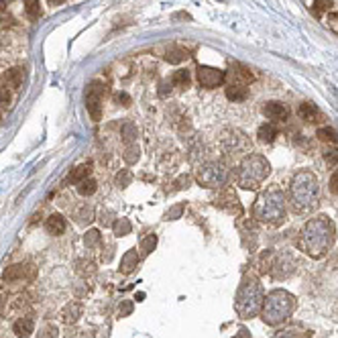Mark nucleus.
<instances>
[{
  "label": "nucleus",
  "instance_id": "nucleus-6",
  "mask_svg": "<svg viewBox=\"0 0 338 338\" xmlns=\"http://www.w3.org/2000/svg\"><path fill=\"white\" fill-rule=\"evenodd\" d=\"M269 175V163L263 155H247L238 167L236 181L243 189H257Z\"/></svg>",
  "mask_w": 338,
  "mask_h": 338
},
{
  "label": "nucleus",
  "instance_id": "nucleus-18",
  "mask_svg": "<svg viewBox=\"0 0 338 338\" xmlns=\"http://www.w3.org/2000/svg\"><path fill=\"white\" fill-rule=\"evenodd\" d=\"M80 316H82V304H78V302H69V304L61 310V318H63V322H67V324H76Z\"/></svg>",
  "mask_w": 338,
  "mask_h": 338
},
{
  "label": "nucleus",
  "instance_id": "nucleus-27",
  "mask_svg": "<svg viewBox=\"0 0 338 338\" xmlns=\"http://www.w3.org/2000/svg\"><path fill=\"white\" fill-rule=\"evenodd\" d=\"M189 71L187 69H177L175 74H173V80H171V84L175 86V88H187L189 86Z\"/></svg>",
  "mask_w": 338,
  "mask_h": 338
},
{
  "label": "nucleus",
  "instance_id": "nucleus-9",
  "mask_svg": "<svg viewBox=\"0 0 338 338\" xmlns=\"http://www.w3.org/2000/svg\"><path fill=\"white\" fill-rule=\"evenodd\" d=\"M102 94H104V86L100 82H92L88 86V92H86V106H88V112L94 120H100V110H102Z\"/></svg>",
  "mask_w": 338,
  "mask_h": 338
},
{
  "label": "nucleus",
  "instance_id": "nucleus-48",
  "mask_svg": "<svg viewBox=\"0 0 338 338\" xmlns=\"http://www.w3.org/2000/svg\"><path fill=\"white\" fill-rule=\"evenodd\" d=\"M6 6H8V0H0V14L6 10Z\"/></svg>",
  "mask_w": 338,
  "mask_h": 338
},
{
  "label": "nucleus",
  "instance_id": "nucleus-15",
  "mask_svg": "<svg viewBox=\"0 0 338 338\" xmlns=\"http://www.w3.org/2000/svg\"><path fill=\"white\" fill-rule=\"evenodd\" d=\"M228 80H230L232 86H247L249 82H253V76H251V71H249L247 67L236 65V67H232V71L228 74Z\"/></svg>",
  "mask_w": 338,
  "mask_h": 338
},
{
  "label": "nucleus",
  "instance_id": "nucleus-19",
  "mask_svg": "<svg viewBox=\"0 0 338 338\" xmlns=\"http://www.w3.org/2000/svg\"><path fill=\"white\" fill-rule=\"evenodd\" d=\"M2 82H4L6 88L16 90V88L22 84V69H20V67H12V69H8V71L2 76Z\"/></svg>",
  "mask_w": 338,
  "mask_h": 338
},
{
  "label": "nucleus",
  "instance_id": "nucleus-31",
  "mask_svg": "<svg viewBox=\"0 0 338 338\" xmlns=\"http://www.w3.org/2000/svg\"><path fill=\"white\" fill-rule=\"evenodd\" d=\"M84 245H86L88 249L98 247V245H100V232H98V230H88V232L84 234Z\"/></svg>",
  "mask_w": 338,
  "mask_h": 338
},
{
  "label": "nucleus",
  "instance_id": "nucleus-21",
  "mask_svg": "<svg viewBox=\"0 0 338 338\" xmlns=\"http://www.w3.org/2000/svg\"><path fill=\"white\" fill-rule=\"evenodd\" d=\"M257 137H259V141H263V143H273L275 137H277V127H275L273 123H265V125L259 127Z\"/></svg>",
  "mask_w": 338,
  "mask_h": 338
},
{
  "label": "nucleus",
  "instance_id": "nucleus-35",
  "mask_svg": "<svg viewBox=\"0 0 338 338\" xmlns=\"http://www.w3.org/2000/svg\"><path fill=\"white\" fill-rule=\"evenodd\" d=\"M139 147L137 145H129L127 147V151H125V161L127 163H137V159H139Z\"/></svg>",
  "mask_w": 338,
  "mask_h": 338
},
{
  "label": "nucleus",
  "instance_id": "nucleus-50",
  "mask_svg": "<svg viewBox=\"0 0 338 338\" xmlns=\"http://www.w3.org/2000/svg\"><path fill=\"white\" fill-rule=\"evenodd\" d=\"M51 6H57V4H61V2H65V0H47Z\"/></svg>",
  "mask_w": 338,
  "mask_h": 338
},
{
  "label": "nucleus",
  "instance_id": "nucleus-12",
  "mask_svg": "<svg viewBox=\"0 0 338 338\" xmlns=\"http://www.w3.org/2000/svg\"><path fill=\"white\" fill-rule=\"evenodd\" d=\"M222 143H224L226 151H230V153H238V151H247L249 149V139L240 131H228V133H224Z\"/></svg>",
  "mask_w": 338,
  "mask_h": 338
},
{
  "label": "nucleus",
  "instance_id": "nucleus-47",
  "mask_svg": "<svg viewBox=\"0 0 338 338\" xmlns=\"http://www.w3.org/2000/svg\"><path fill=\"white\" fill-rule=\"evenodd\" d=\"M169 90H171V88H169L167 82H161V86H159V94H161V96H165Z\"/></svg>",
  "mask_w": 338,
  "mask_h": 338
},
{
  "label": "nucleus",
  "instance_id": "nucleus-30",
  "mask_svg": "<svg viewBox=\"0 0 338 338\" xmlns=\"http://www.w3.org/2000/svg\"><path fill=\"white\" fill-rule=\"evenodd\" d=\"M25 10H27L29 18H39L41 16V0H27Z\"/></svg>",
  "mask_w": 338,
  "mask_h": 338
},
{
  "label": "nucleus",
  "instance_id": "nucleus-28",
  "mask_svg": "<svg viewBox=\"0 0 338 338\" xmlns=\"http://www.w3.org/2000/svg\"><path fill=\"white\" fill-rule=\"evenodd\" d=\"M316 137H318L320 141H324V143H338V133L332 127H322V129H318Z\"/></svg>",
  "mask_w": 338,
  "mask_h": 338
},
{
  "label": "nucleus",
  "instance_id": "nucleus-44",
  "mask_svg": "<svg viewBox=\"0 0 338 338\" xmlns=\"http://www.w3.org/2000/svg\"><path fill=\"white\" fill-rule=\"evenodd\" d=\"M131 312H133V304H131V302H125V304H123V306L118 308V316H120V318L129 316Z\"/></svg>",
  "mask_w": 338,
  "mask_h": 338
},
{
  "label": "nucleus",
  "instance_id": "nucleus-23",
  "mask_svg": "<svg viewBox=\"0 0 338 338\" xmlns=\"http://www.w3.org/2000/svg\"><path fill=\"white\" fill-rule=\"evenodd\" d=\"M226 98L232 102H243L247 98V86H228L226 88Z\"/></svg>",
  "mask_w": 338,
  "mask_h": 338
},
{
  "label": "nucleus",
  "instance_id": "nucleus-13",
  "mask_svg": "<svg viewBox=\"0 0 338 338\" xmlns=\"http://www.w3.org/2000/svg\"><path fill=\"white\" fill-rule=\"evenodd\" d=\"M263 114H265L269 120L279 123V120H285V118H287V108H285L281 102H267V104L263 106Z\"/></svg>",
  "mask_w": 338,
  "mask_h": 338
},
{
  "label": "nucleus",
  "instance_id": "nucleus-11",
  "mask_svg": "<svg viewBox=\"0 0 338 338\" xmlns=\"http://www.w3.org/2000/svg\"><path fill=\"white\" fill-rule=\"evenodd\" d=\"M214 204H216L218 208L226 210L228 214H234V216H240V214H243V206H240V202H238L236 194H234V191H230V189H226V191L218 194V198L214 200Z\"/></svg>",
  "mask_w": 338,
  "mask_h": 338
},
{
  "label": "nucleus",
  "instance_id": "nucleus-20",
  "mask_svg": "<svg viewBox=\"0 0 338 338\" xmlns=\"http://www.w3.org/2000/svg\"><path fill=\"white\" fill-rule=\"evenodd\" d=\"M45 228H47L51 234H63L65 228H67V224H65V218H63V216L51 214V216L47 218V222H45Z\"/></svg>",
  "mask_w": 338,
  "mask_h": 338
},
{
  "label": "nucleus",
  "instance_id": "nucleus-3",
  "mask_svg": "<svg viewBox=\"0 0 338 338\" xmlns=\"http://www.w3.org/2000/svg\"><path fill=\"white\" fill-rule=\"evenodd\" d=\"M263 300L265 298H263V287H261L259 279L257 277H245V281L238 287L236 300H234L236 314L245 320L255 318L263 308Z\"/></svg>",
  "mask_w": 338,
  "mask_h": 338
},
{
  "label": "nucleus",
  "instance_id": "nucleus-40",
  "mask_svg": "<svg viewBox=\"0 0 338 338\" xmlns=\"http://www.w3.org/2000/svg\"><path fill=\"white\" fill-rule=\"evenodd\" d=\"M8 100H10V96H8V88L4 86V82H2V78H0V106H6Z\"/></svg>",
  "mask_w": 338,
  "mask_h": 338
},
{
  "label": "nucleus",
  "instance_id": "nucleus-41",
  "mask_svg": "<svg viewBox=\"0 0 338 338\" xmlns=\"http://www.w3.org/2000/svg\"><path fill=\"white\" fill-rule=\"evenodd\" d=\"M39 338H57V328L55 326H45L39 332Z\"/></svg>",
  "mask_w": 338,
  "mask_h": 338
},
{
  "label": "nucleus",
  "instance_id": "nucleus-16",
  "mask_svg": "<svg viewBox=\"0 0 338 338\" xmlns=\"http://www.w3.org/2000/svg\"><path fill=\"white\" fill-rule=\"evenodd\" d=\"M139 261H141V255L137 253V249H131V251H127V253H125V257H123V261H120V271H123L125 275L133 273V271L137 269Z\"/></svg>",
  "mask_w": 338,
  "mask_h": 338
},
{
  "label": "nucleus",
  "instance_id": "nucleus-4",
  "mask_svg": "<svg viewBox=\"0 0 338 338\" xmlns=\"http://www.w3.org/2000/svg\"><path fill=\"white\" fill-rule=\"evenodd\" d=\"M296 308V300L292 294L283 292V289H275L271 292L265 300H263V320L269 326H279L281 322H285L292 312Z\"/></svg>",
  "mask_w": 338,
  "mask_h": 338
},
{
  "label": "nucleus",
  "instance_id": "nucleus-2",
  "mask_svg": "<svg viewBox=\"0 0 338 338\" xmlns=\"http://www.w3.org/2000/svg\"><path fill=\"white\" fill-rule=\"evenodd\" d=\"M318 194H320L318 177L312 171H300L294 175L289 185V204L294 212L298 214L310 212L318 204Z\"/></svg>",
  "mask_w": 338,
  "mask_h": 338
},
{
  "label": "nucleus",
  "instance_id": "nucleus-22",
  "mask_svg": "<svg viewBox=\"0 0 338 338\" xmlns=\"http://www.w3.org/2000/svg\"><path fill=\"white\" fill-rule=\"evenodd\" d=\"M185 57H187V51L181 49V47H177V45H171L167 51H165V59H167L169 63H181Z\"/></svg>",
  "mask_w": 338,
  "mask_h": 338
},
{
  "label": "nucleus",
  "instance_id": "nucleus-25",
  "mask_svg": "<svg viewBox=\"0 0 338 338\" xmlns=\"http://www.w3.org/2000/svg\"><path fill=\"white\" fill-rule=\"evenodd\" d=\"M96 187H98L96 179H92V177H86V179H82V181L78 183V194L86 198V196H92V194L96 191Z\"/></svg>",
  "mask_w": 338,
  "mask_h": 338
},
{
  "label": "nucleus",
  "instance_id": "nucleus-29",
  "mask_svg": "<svg viewBox=\"0 0 338 338\" xmlns=\"http://www.w3.org/2000/svg\"><path fill=\"white\" fill-rule=\"evenodd\" d=\"M131 222H129V218H118V220H114V224H112V230H114V234L116 236H127L129 232H131Z\"/></svg>",
  "mask_w": 338,
  "mask_h": 338
},
{
  "label": "nucleus",
  "instance_id": "nucleus-33",
  "mask_svg": "<svg viewBox=\"0 0 338 338\" xmlns=\"http://www.w3.org/2000/svg\"><path fill=\"white\" fill-rule=\"evenodd\" d=\"M157 247V236L155 234H149V236H145L143 238V243H141V251L145 253V255H149L153 249Z\"/></svg>",
  "mask_w": 338,
  "mask_h": 338
},
{
  "label": "nucleus",
  "instance_id": "nucleus-17",
  "mask_svg": "<svg viewBox=\"0 0 338 338\" xmlns=\"http://www.w3.org/2000/svg\"><path fill=\"white\" fill-rule=\"evenodd\" d=\"M12 330H14L16 336H20V338L29 336V334L35 330V320H33L31 316H22V318H18V320L14 322Z\"/></svg>",
  "mask_w": 338,
  "mask_h": 338
},
{
  "label": "nucleus",
  "instance_id": "nucleus-43",
  "mask_svg": "<svg viewBox=\"0 0 338 338\" xmlns=\"http://www.w3.org/2000/svg\"><path fill=\"white\" fill-rule=\"evenodd\" d=\"M181 212H183V204H179V206H175L173 210H169V212H167V220H177V218L181 216Z\"/></svg>",
  "mask_w": 338,
  "mask_h": 338
},
{
  "label": "nucleus",
  "instance_id": "nucleus-49",
  "mask_svg": "<svg viewBox=\"0 0 338 338\" xmlns=\"http://www.w3.org/2000/svg\"><path fill=\"white\" fill-rule=\"evenodd\" d=\"M80 338H94V334H92L90 330H84V332L80 334Z\"/></svg>",
  "mask_w": 338,
  "mask_h": 338
},
{
  "label": "nucleus",
  "instance_id": "nucleus-51",
  "mask_svg": "<svg viewBox=\"0 0 338 338\" xmlns=\"http://www.w3.org/2000/svg\"><path fill=\"white\" fill-rule=\"evenodd\" d=\"M2 304H4V302H2V298H0V312H2Z\"/></svg>",
  "mask_w": 338,
  "mask_h": 338
},
{
  "label": "nucleus",
  "instance_id": "nucleus-24",
  "mask_svg": "<svg viewBox=\"0 0 338 338\" xmlns=\"http://www.w3.org/2000/svg\"><path fill=\"white\" fill-rule=\"evenodd\" d=\"M298 114L306 120V123H314L316 120V116H318V108L314 106V104H310V102H306V104H300V108H298Z\"/></svg>",
  "mask_w": 338,
  "mask_h": 338
},
{
  "label": "nucleus",
  "instance_id": "nucleus-36",
  "mask_svg": "<svg viewBox=\"0 0 338 338\" xmlns=\"http://www.w3.org/2000/svg\"><path fill=\"white\" fill-rule=\"evenodd\" d=\"M324 161H326V165H338V149L336 147H328L326 151H324Z\"/></svg>",
  "mask_w": 338,
  "mask_h": 338
},
{
  "label": "nucleus",
  "instance_id": "nucleus-34",
  "mask_svg": "<svg viewBox=\"0 0 338 338\" xmlns=\"http://www.w3.org/2000/svg\"><path fill=\"white\" fill-rule=\"evenodd\" d=\"M273 338H304V332L300 328H285V330H279Z\"/></svg>",
  "mask_w": 338,
  "mask_h": 338
},
{
  "label": "nucleus",
  "instance_id": "nucleus-7",
  "mask_svg": "<svg viewBox=\"0 0 338 338\" xmlns=\"http://www.w3.org/2000/svg\"><path fill=\"white\" fill-rule=\"evenodd\" d=\"M196 179L204 187H222L228 179V169L218 161H212V163H206L198 169Z\"/></svg>",
  "mask_w": 338,
  "mask_h": 338
},
{
  "label": "nucleus",
  "instance_id": "nucleus-10",
  "mask_svg": "<svg viewBox=\"0 0 338 338\" xmlns=\"http://www.w3.org/2000/svg\"><path fill=\"white\" fill-rule=\"evenodd\" d=\"M224 71L222 69H216V67H208V65H200L198 67V82L202 88H218L222 82H224Z\"/></svg>",
  "mask_w": 338,
  "mask_h": 338
},
{
  "label": "nucleus",
  "instance_id": "nucleus-32",
  "mask_svg": "<svg viewBox=\"0 0 338 338\" xmlns=\"http://www.w3.org/2000/svg\"><path fill=\"white\" fill-rule=\"evenodd\" d=\"M131 179H133V173H131L129 169H120V171L116 173V185H118V187H127V185L131 183Z\"/></svg>",
  "mask_w": 338,
  "mask_h": 338
},
{
  "label": "nucleus",
  "instance_id": "nucleus-5",
  "mask_svg": "<svg viewBox=\"0 0 338 338\" xmlns=\"http://www.w3.org/2000/svg\"><path fill=\"white\" fill-rule=\"evenodd\" d=\"M255 216L271 226H277L285 220V196L281 189L265 191L255 204Z\"/></svg>",
  "mask_w": 338,
  "mask_h": 338
},
{
  "label": "nucleus",
  "instance_id": "nucleus-37",
  "mask_svg": "<svg viewBox=\"0 0 338 338\" xmlns=\"http://www.w3.org/2000/svg\"><path fill=\"white\" fill-rule=\"evenodd\" d=\"M332 8V0H314V12L316 16H320L324 10H330Z\"/></svg>",
  "mask_w": 338,
  "mask_h": 338
},
{
  "label": "nucleus",
  "instance_id": "nucleus-1",
  "mask_svg": "<svg viewBox=\"0 0 338 338\" xmlns=\"http://www.w3.org/2000/svg\"><path fill=\"white\" fill-rule=\"evenodd\" d=\"M336 230L334 224L328 220V216H316L308 220V224L302 230V247L310 257H324L330 247L334 245Z\"/></svg>",
  "mask_w": 338,
  "mask_h": 338
},
{
  "label": "nucleus",
  "instance_id": "nucleus-45",
  "mask_svg": "<svg viewBox=\"0 0 338 338\" xmlns=\"http://www.w3.org/2000/svg\"><path fill=\"white\" fill-rule=\"evenodd\" d=\"M330 191H332V194H338V171L332 173V177H330Z\"/></svg>",
  "mask_w": 338,
  "mask_h": 338
},
{
  "label": "nucleus",
  "instance_id": "nucleus-38",
  "mask_svg": "<svg viewBox=\"0 0 338 338\" xmlns=\"http://www.w3.org/2000/svg\"><path fill=\"white\" fill-rule=\"evenodd\" d=\"M135 137H137V129H135V125L127 123V125H125V129H123V139H125L127 143H131Z\"/></svg>",
  "mask_w": 338,
  "mask_h": 338
},
{
  "label": "nucleus",
  "instance_id": "nucleus-26",
  "mask_svg": "<svg viewBox=\"0 0 338 338\" xmlns=\"http://www.w3.org/2000/svg\"><path fill=\"white\" fill-rule=\"evenodd\" d=\"M90 173H92L90 165H80V167H76L74 171H71V173H69V177H67V179H69L71 183H76V185H78L82 179L90 177Z\"/></svg>",
  "mask_w": 338,
  "mask_h": 338
},
{
  "label": "nucleus",
  "instance_id": "nucleus-42",
  "mask_svg": "<svg viewBox=\"0 0 338 338\" xmlns=\"http://www.w3.org/2000/svg\"><path fill=\"white\" fill-rule=\"evenodd\" d=\"M78 220H80V222H90V220H92V208L84 206L82 212H80V216H78Z\"/></svg>",
  "mask_w": 338,
  "mask_h": 338
},
{
  "label": "nucleus",
  "instance_id": "nucleus-46",
  "mask_svg": "<svg viewBox=\"0 0 338 338\" xmlns=\"http://www.w3.org/2000/svg\"><path fill=\"white\" fill-rule=\"evenodd\" d=\"M330 29L338 33V12H332V14H330Z\"/></svg>",
  "mask_w": 338,
  "mask_h": 338
},
{
  "label": "nucleus",
  "instance_id": "nucleus-39",
  "mask_svg": "<svg viewBox=\"0 0 338 338\" xmlns=\"http://www.w3.org/2000/svg\"><path fill=\"white\" fill-rule=\"evenodd\" d=\"M114 102L120 106H131V96L127 92H116L114 94Z\"/></svg>",
  "mask_w": 338,
  "mask_h": 338
},
{
  "label": "nucleus",
  "instance_id": "nucleus-14",
  "mask_svg": "<svg viewBox=\"0 0 338 338\" xmlns=\"http://www.w3.org/2000/svg\"><path fill=\"white\" fill-rule=\"evenodd\" d=\"M33 275V267L31 265H12L4 271V281H20L25 277Z\"/></svg>",
  "mask_w": 338,
  "mask_h": 338
},
{
  "label": "nucleus",
  "instance_id": "nucleus-8",
  "mask_svg": "<svg viewBox=\"0 0 338 338\" xmlns=\"http://www.w3.org/2000/svg\"><path fill=\"white\" fill-rule=\"evenodd\" d=\"M265 259H267L265 271H269V273L275 275L277 279L289 277V275L296 271V261H294V257H292L289 253H279V255L265 253Z\"/></svg>",
  "mask_w": 338,
  "mask_h": 338
}]
</instances>
